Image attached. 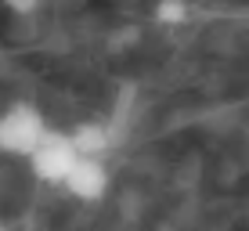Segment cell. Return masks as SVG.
Here are the masks:
<instances>
[{
  "label": "cell",
  "instance_id": "1",
  "mask_svg": "<svg viewBox=\"0 0 249 231\" xmlns=\"http://www.w3.org/2000/svg\"><path fill=\"white\" fill-rule=\"evenodd\" d=\"M44 130H47L44 108L33 101H11L7 108H0V156L25 159L36 148Z\"/></svg>",
  "mask_w": 249,
  "mask_h": 231
},
{
  "label": "cell",
  "instance_id": "5",
  "mask_svg": "<svg viewBox=\"0 0 249 231\" xmlns=\"http://www.w3.org/2000/svg\"><path fill=\"white\" fill-rule=\"evenodd\" d=\"M152 18L159 25H166V29H177V25H184L192 18V0H156Z\"/></svg>",
  "mask_w": 249,
  "mask_h": 231
},
{
  "label": "cell",
  "instance_id": "3",
  "mask_svg": "<svg viewBox=\"0 0 249 231\" xmlns=\"http://www.w3.org/2000/svg\"><path fill=\"white\" fill-rule=\"evenodd\" d=\"M108 188H112V174H108L101 156H80L62 181V192H69L72 199L87 202V206L90 202H101L108 195Z\"/></svg>",
  "mask_w": 249,
  "mask_h": 231
},
{
  "label": "cell",
  "instance_id": "2",
  "mask_svg": "<svg viewBox=\"0 0 249 231\" xmlns=\"http://www.w3.org/2000/svg\"><path fill=\"white\" fill-rule=\"evenodd\" d=\"M80 159V152H76L72 138H69V130H58V126H47L44 134H40L36 148L25 156L29 162L33 177H36L40 184H51V188H62L65 174L72 170V162Z\"/></svg>",
  "mask_w": 249,
  "mask_h": 231
},
{
  "label": "cell",
  "instance_id": "6",
  "mask_svg": "<svg viewBox=\"0 0 249 231\" xmlns=\"http://www.w3.org/2000/svg\"><path fill=\"white\" fill-rule=\"evenodd\" d=\"M40 4H44V0H4V7L11 15H33Z\"/></svg>",
  "mask_w": 249,
  "mask_h": 231
},
{
  "label": "cell",
  "instance_id": "4",
  "mask_svg": "<svg viewBox=\"0 0 249 231\" xmlns=\"http://www.w3.org/2000/svg\"><path fill=\"white\" fill-rule=\"evenodd\" d=\"M69 138H72V144H76L80 156H101V159H105V152L116 144L112 126L101 123V119H87V123L69 126Z\"/></svg>",
  "mask_w": 249,
  "mask_h": 231
}]
</instances>
